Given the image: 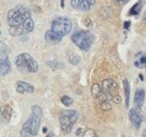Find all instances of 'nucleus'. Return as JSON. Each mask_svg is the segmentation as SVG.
Instances as JSON below:
<instances>
[{"label":"nucleus","instance_id":"30","mask_svg":"<svg viewBox=\"0 0 146 137\" xmlns=\"http://www.w3.org/2000/svg\"><path fill=\"white\" fill-rule=\"evenodd\" d=\"M46 131H47V128H43V132L46 133Z\"/></svg>","mask_w":146,"mask_h":137},{"label":"nucleus","instance_id":"24","mask_svg":"<svg viewBox=\"0 0 146 137\" xmlns=\"http://www.w3.org/2000/svg\"><path fill=\"white\" fill-rule=\"evenodd\" d=\"M112 101H113L114 104H119V103H121L122 99H121L120 96H119V95H118V96L114 97V98H113V100H112Z\"/></svg>","mask_w":146,"mask_h":137},{"label":"nucleus","instance_id":"27","mask_svg":"<svg viewBox=\"0 0 146 137\" xmlns=\"http://www.w3.org/2000/svg\"><path fill=\"white\" fill-rule=\"evenodd\" d=\"M54 136V134L52 133V132H50L48 134H46V137H53Z\"/></svg>","mask_w":146,"mask_h":137},{"label":"nucleus","instance_id":"32","mask_svg":"<svg viewBox=\"0 0 146 137\" xmlns=\"http://www.w3.org/2000/svg\"><path fill=\"white\" fill-rule=\"evenodd\" d=\"M142 137H146V134H145V132H143V136Z\"/></svg>","mask_w":146,"mask_h":137},{"label":"nucleus","instance_id":"31","mask_svg":"<svg viewBox=\"0 0 146 137\" xmlns=\"http://www.w3.org/2000/svg\"><path fill=\"white\" fill-rule=\"evenodd\" d=\"M139 77H140V80H143V75H142V74H140Z\"/></svg>","mask_w":146,"mask_h":137},{"label":"nucleus","instance_id":"19","mask_svg":"<svg viewBox=\"0 0 146 137\" xmlns=\"http://www.w3.org/2000/svg\"><path fill=\"white\" fill-rule=\"evenodd\" d=\"M144 0H140L139 2H137L131 9V11H130V14L131 15H138L139 13H140V11H141V10H142V8H143V2Z\"/></svg>","mask_w":146,"mask_h":137},{"label":"nucleus","instance_id":"21","mask_svg":"<svg viewBox=\"0 0 146 137\" xmlns=\"http://www.w3.org/2000/svg\"><path fill=\"white\" fill-rule=\"evenodd\" d=\"M61 102L65 106H70L73 104V99L68 96H63L61 98Z\"/></svg>","mask_w":146,"mask_h":137},{"label":"nucleus","instance_id":"28","mask_svg":"<svg viewBox=\"0 0 146 137\" xmlns=\"http://www.w3.org/2000/svg\"><path fill=\"white\" fill-rule=\"evenodd\" d=\"M81 131H82V128H78V131L76 132V135H79L81 134Z\"/></svg>","mask_w":146,"mask_h":137},{"label":"nucleus","instance_id":"16","mask_svg":"<svg viewBox=\"0 0 146 137\" xmlns=\"http://www.w3.org/2000/svg\"><path fill=\"white\" fill-rule=\"evenodd\" d=\"M23 28L24 29V33H30L34 30L35 28V23L34 20L31 17L27 18L23 23Z\"/></svg>","mask_w":146,"mask_h":137},{"label":"nucleus","instance_id":"1","mask_svg":"<svg viewBox=\"0 0 146 137\" xmlns=\"http://www.w3.org/2000/svg\"><path fill=\"white\" fill-rule=\"evenodd\" d=\"M31 110V116L24 122L21 130L20 134L22 137H35L39 132L40 127V120L43 115L42 109L39 105H33Z\"/></svg>","mask_w":146,"mask_h":137},{"label":"nucleus","instance_id":"10","mask_svg":"<svg viewBox=\"0 0 146 137\" xmlns=\"http://www.w3.org/2000/svg\"><path fill=\"white\" fill-rule=\"evenodd\" d=\"M129 117H130V121H131V124L134 126V128L136 129H139L142 121H143V117H142L141 114L139 113V111L136 109H131L129 112Z\"/></svg>","mask_w":146,"mask_h":137},{"label":"nucleus","instance_id":"3","mask_svg":"<svg viewBox=\"0 0 146 137\" xmlns=\"http://www.w3.org/2000/svg\"><path fill=\"white\" fill-rule=\"evenodd\" d=\"M79 114L74 110H62L59 112V122L64 134L70 133L73 126L77 122Z\"/></svg>","mask_w":146,"mask_h":137},{"label":"nucleus","instance_id":"2","mask_svg":"<svg viewBox=\"0 0 146 137\" xmlns=\"http://www.w3.org/2000/svg\"><path fill=\"white\" fill-rule=\"evenodd\" d=\"M31 17V13L28 8L24 5H18L13 9L10 10L7 13V23L11 27H20L23 25V22Z\"/></svg>","mask_w":146,"mask_h":137},{"label":"nucleus","instance_id":"8","mask_svg":"<svg viewBox=\"0 0 146 137\" xmlns=\"http://www.w3.org/2000/svg\"><path fill=\"white\" fill-rule=\"evenodd\" d=\"M101 87L102 92L110 102L113 100L114 97L119 95V86L114 80L111 79L105 80L102 82V86Z\"/></svg>","mask_w":146,"mask_h":137},{"label":"nucleus","instance_id":"11","mask_svg":"<svg viewBox=\"0 0 146 137\" xmlns=\"http://www.w3.org/2000/svg\"><path fill=\"white\" fill-rule=\"evenodd\" d=\"M17 92L22 94L25 92L33 93L35 92V87L31 84L27 83L25 81H18L17 83Z\"/></svg>","mask_w":146,"mask_h":137},{"label":"nucleus","instance_id":"23","mask_svg":"<svg viewBox=\"0 0 146 137\" xmlns=\"http://www.w3.org/2000/svg\"><path fill=\"white\" fill-rule=\"evenodd\" d=\"M82 1L83 0H70V5L73 8L78 9V8H79Z\"/></svg>","mask_w":146,"mask_h":137},{"label":"nucleus","instance_id":"5","mask_svg":"<svg viewBox=\"0 0 146 137\" xmlns=\"http://www.w3.org/2000/svg\"><path fill=\"white\" fill-rule=\"evenodd\" d=\"M71 40L80 49L84 51H88L94 41L92 35L88 31L78 30L71 35Z\"/></svg>","mask_w":146,"mask_h":137},{"label":"nucleus","instance_id":"6","mask_svg":"<svg viewBox=\"0 0 146 137\" xmlns=\"http://www.w3.org/2000/svg\"><path fill=\"white\" fill-rule=\"evenodd\" d=\"M72 29V23L69 18L58 17L52 23L51 29L59 35L60 36H64L68 35Z\"/></svg>","mask_w":146,"mask_h":137},{"label":"nucleus","instance_id":"26","mask_svg":"<svg viewBox=\"0 0 146 137\" xmlns=\"http://www.w3.org/2000/svg\"><path fill=\"white\" fill-rule=\"evenodd\" d=\"M130 25H131V22H129V21H126V22L124 23V27H125V29H129Z\"/></svg>","mask_w":146,"mask_h":137},{"label":"nucleus","instance_id":"18","mask_svg":"<svg viewBox=\"0 0 146 137\" xmlns=\"http://www.w3.org/2000/svg\"><path fill=\"white\" fill-rule=\"evenodd\" d=\"M96 5V0H83L79 8L81 11H88Z\"/></svg>","mask_w":146,"mask_h":137},{"label":"nucleus","instance_id":"14","mask_svg":"<svg viewBox=\"0 0 146 137\" xmlns=\"http://www.w3.org/2000/svg\"><path fill=\"white\" fill-rule=\"evenodd\" d=\"M0 116L5 122H10L12 116V109L9 105H5L0 108Z\"/></svg>","mask_w":146,"mask_h":137},{"label":"nucleus","instance_id":"12","mask_svg":"<svg viewBox=\"0 0 146 137\" xmlns=\"http://www.w3.org/2000/svg\"><path fill=\"white\" fill-rule=\"evenodd\" d=\"M45 39L49 43L57 44V43H59L62 41V36H60L59 35H58L57 33H55L52 29H50V30H47L46 32Z\"/></svg>","mask_w":146,"mask_h":137},{"label":"nucleus","instance_id":"25","mask_svg":"<svg viewBox=\"0 0 146 137\" xmlns=\"http://www.w3.org/2000/svg\"><path fill=\"white\" fill-rule=\"evenodd\" d=\"M128 0H114V2L117 4V5H124L125 4Z\"/></svg>","mask_w":146,"mask_h":137},{"label":"nucleus","instance_id":"17","mask_svg":"<svg viewBox=\"0 0 146 137\" xmlns=\"http://www.w3.org/2000/svg\"><path fill=\"white\" fill-rule=\"evenodd\" d=\"M123 85H124V92H125V107H129L130 104V84L126 79L123 80Z\"/></svg>","mask_w":146,"mask_h":137},{"label":"nucleus","instance_id":"20","mask_svg":"<svg viewBox=\"0 0 146 137\" xmlns=\"http://www.w3.org/2000/svg\"><path fill=\"white\" fill-rule=\"evenodd\" d=\"M68 61H69L71 65H78V64L80 63L81 59H80V57H79L78 54H76V53H71V54H70V56H69Z\"/></svg>","mask_w":146,"mask_h":137},{"label":"nucleus","instance_id":"4","mask_svg":"<svg viewBox=\"0 0 146 137\" xmlns=\"http://www.w3.org/2000/svg\"><path fill=\"white\" fill-rule=\"evenodd\" d=\"M15 64L21 71H26L31 74L36 73L39 69L37 61L28 53H23L16 57Z\"/></svg>","mask_w":146,"mask_h":137},{"label":"nucleus","instance_id":"22","mask_svg":"<svg viewBox=\"0 0 146 137\" xmlns=\"http://www.w3.org/2000/svg\"><path fill=\"white\" fill-rule=\"evenodd\" d=\"M83 137H98V136H97L96 132L94 129L90 128V129H87V130L84 133Z\"/></svg>","mask_w":146,"mask_h":137},{"label":"nucleus","instance_id":"7","mask_svg":"<svg viewBox=\"0 0 146 137\" xmlns=\"http://www.w3.org/2000/svg\"><path fill=\"white\" fill-rule=\"evenodd\" d=\"M91 94L95 99V101L99 104L101 108L103 110H110L112 109V105L110 101L108 99L106 95L102 90V87L99 84H94L91 87Z\"/></svg>","mask_w":146,"mask_h":137},{"label":"nucleus","instance_id":"9","mask_svg":"<svg viewBox=\"0 0 146 137\" xmlns=\"http://www.w3.org/2000/svg\"><path fill=\"white\" fill-rule=\"evenodd\" d=\"M11 70V65L8 55L5 52H0V77L7 75Z\"/></svg>","mask_w":146,"mask_h":137},{"label":"nucleus","instance_id":"29","mask_svg":"<svg viewBox=\"0 0 146 137\" xmlns=\"http://www.w3.org/2000/svg\"><path fill=\"white\" fill-rule=\"evenodd\" d=\"M64 0H61V7H62V8H64Z\"/></svg>","mask_w":146,"mask_h":137},{"label":"nucleus","instance_id":"13","mask_svg":"<svg viewBox=\"0 0 146 137\" xmlns=\"http://www.w3.org/2000/svg\"><path fill=\"white\" fill-rule=\"evenodd\" d=\"M144 98H145L144 90L138 89L136 91L135 96H134V104L137 108H141L143 106V102H144Z\"/></svg>","mask_w":146,"mask_h":137},{"label":"nucleus","instance_id":"15","mask_svg":"<svg viewBox=\"0 0 146 137\" xmlns=\"http://www.w3.org/2000/svg\"><path fill=\"white\" fill-rule=\"evenodd\" d=\"M134 65L137 68H144L145 67V54L143 52L138 53L135 56Z\"/></svg>","mask_w":146,"mask_h":137}]
</instances>
